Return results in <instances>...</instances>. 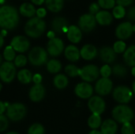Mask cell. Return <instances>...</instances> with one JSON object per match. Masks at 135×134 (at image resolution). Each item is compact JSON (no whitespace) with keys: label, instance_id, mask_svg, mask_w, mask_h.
<instances>
[{"label":"cell","instance_id":"57","mask_svg":"<svg viewBox=\"0 0 135 134\" xmlns=\"http://www.w3.org/2000/svg\"><path fill=\"white\" fill-rule=\"evenodd\" d=\"M5 2V0H0V4H2Z\"/></svg>","mask_w":135,"mask_h":134},{"label":"cell","instance_id":"49","mask_svg":"<svg viewBox=\"0 0 135 134\" xmlns=\"http://www.w3.org/2000/svg\"><path fill=\"white\" fill-rule=\"evenodd\" d=\"M89 134H102L100 130H92Z\"/></svg>","mask_w":135,"mask_h":134},{"label":"cell","instance_id":"42","mask_svg":"<svg viewBox=\"0 0 135 134\" xmlns=\"http://www.w3.org/2000/svg\"><path fill=\"white\" fill-rule=\"evenodd\" d=\"M100 6L98 5V3L97 2H93L92 4H90L89 7V13L93 14V15H96L99 11H100Z\"/></svg>","mask_w":135,"mask_h":134},{"label":"cell","instance_id":"13","mask_svg":"<svg viewBox=\"0 0 135 134\" xmlns=\"http://www.w3.org/2000/svg\"><path fill=\"white\" fill-rule=\"evenodd\" d=\"M133 24L129 21L120 23L115 28V36L119 40L129 39L133 34Z\"/></svg>","mask_w":135,"mask_h":134},{"label":"cell","instance_id":"8","mask_svg":"<svg viewBox=\"0 0 135 134\" xmlns=\"http://www.w3.org/2000/svg\"><path fill=\"white\" fill-rule=\"evenodd\" d=\"M97 21L95 15L91 13H85L81 15L78 20V27L82 32H90L93 31L97 26Z\"/></svg>","mask_w":135,"mask_h":134},{"label":"cell","instance_id":"53","mask_svg":"<svg viewBox=\"0 0 135 134\" xmlns=\"http://www.w3.org/2000/svg\"><path fill=\"white\" fill-rule=\"evenodd\" d=\"M132 91H133L134 94H135V81L133 82V84H132Z\"/></svg>","mask_w":135,"mask_h":134},{"label":"cell","instance_id":"32","mask_svg":"<svg viewBox=\"0 0 135 134\" xmlns=\"http://www.w3.org/2000/svg\"><path fill=\"white\" fill-rule=\"evenodd\" d=\"M79 71H80V68H78L77 66L73 64H69L65 67V72L66 75L70 77H75L79 76Z\"/></svg>","mask_w":135,"mask_h":134},{"label":"cell","instance_id":"40","mask_svg":"<svg viewBox=\"0 0 135 134\" xmlns=\"http://www.w3.org/2000/svg\"><path fill=\"white\" fill-rule=\"evenodd\" d=\"M14 63H15V66H17V67H22L26 65L27 63V58H25V56L22 55V54H20V55H17L15 59H14Z\"/></svg>","mask_w":135,"mask_h":134},{"label":"cell","instance_id":"41","mask_svg":"<svg viewBox=\"0 0 135 134\" xmlns=\"http://www.w3.org/2000/svg\"><path fill=\"white\" fill-rule=\"evenodd\" d=\"M9 125V122L7 118L3 115H0V132H3L5 131Z\"/></svg>","mask_w":135,"mask_h":134},{"label":"cell","instance_id":"31","mask_svg":"<svg viewBox=\"0 0 135 134\" xmlns=\"http://www.w3.org/2000/svg\"><path fill=\"white\" fill-rule=\"evenodd\" d=\"M47 69L51 73H57L62 69L61 62L57 59H51L47 63Z\"/></svg>","mask_w":135,"mask_h":134},{"label":"cell","instance_id":"12","mask_svg":"<svg viewBox=\"0 0 135 134\" xmlns=\"http://www.w3.org/2000/svg\"><path fill=\"white\" fill-rule=\"evenodd\" d=\"M93 92L94 88L92 86V85L90 83L85 81L78 83L74 88V92L76 96L83 100L90 99L93 96Z\"/></svg>","mask_w":135,"mask_h":134},{"label":"cell","instance_id":"21","mask_svg":"<svg viewBox=\"0 0 135 134\" xmlns=\"http://www.w3.org/2000/svg\"><path fill=\"white\" fill-rule=\"evenodd\" d=\"M118 131V124L112 118H108L102 122L100 132L102 134H116Z\"/></svg>","mask_w":135,"mask_h":134},{"label":"cell","instance_id":"43","mask_svg":"<svg viewBox=\"0 0 135 134\" xmlns=\"http://www.w3.org/2000/svg\"><path fill=\"white\" fill-rule=\"evenodd\" d=\"M127 17L129 20L132 21H135V6L131 7L127 13Z\"/></svg>","mask_w":135,"mask_h":134},{"label":"cell","instance_id":"28","mask_svg":"<svg viewBox=\"0 0 135 134\" xmlns=\"http://www.w3.org/2000/svg\"><path fill=\"white\" fill-rule=\"evenodd\" d=\"M102 118L99 115L92 114L88 118V126L92 130H98L102 125Z\"/></svg>","mask_w":135,"mask_h":134},{"label":"cell","instance_id":"50","mask_svg":"<svg viewBox=\"0 0 135 134\" xmlns=\"http://www.w3.org/2000/svg\"><path fill=\"white\" fill-rule=\"evenodd\" d=\"M47 36L50 38V39H53V38H55V32H54L53 31H51V32H49L47 33Z\"/></svg>","mask_w":135,"mask_h":134},{"label":"cell","instance_id":"3","mask_svg":"<svg viewBox=\"0 0 135 134\" xmlns=\"http://www.w3.org/2000/svg\"><path fill=\"white\" fill-rule=\"evenodd\" d=\"M46 29V23L44 20L39 17L31 18L25 26V33L32 38L40 37Z\"/></svg>","mask_w":135,"mask_h":134},{"label":"cell","instance_id":"25","mask_svg":"<svg viewBox=\"0 0 135 134\" xmlns=\"http://www.w3.org/2000/svg\"><path fill=\"white\" fill-rule=\"evenodd\" d=\"M19 11L22 16H25L27 17H33L36 12L34 6L28 2H25V3L21 4L19 8Z\"/></svg>","mask_w":135,"mask_h":134},{"label":"cell","instance_id":"5","mask_svg":"<svg viewBox=\"0 0 135 134\" xmlns=\"http://www.w3.org/2000/svg\"><path fill=\"white\" fill-rule=\"evenodd\" d=\"M100 76V69L93 64H88L80 69L79 77L85 82H93L98 79Z\"/></svg>","mask_w":135,"mask_h":134},{"label":"cell","instance_id":"39","mask_svg":"<svg viewBox=\"0 0 135 134\" xmlns=\"http://www.w3.org/2000/svg\"><path fill=\"white\" fill-rule=\"evenodd\" d=\"M121 133L122 134H134L135 128L131 124V122L125 123L123 125L121 128Z\"/></svg>","mask_w":135,"mask_h":134},{"label":"cell","instance_id":"22","mask_svg":"<svg viewBox=\"0 0 135 134\" xmlns=\"http://www.w3.org/2000/svg\"><path fill=\"white\" fill-rule=\"evenodd\" d=\"M96 21L100 25L106 26L112 24L113 21L112 14L108 10H100L96 15Z\"/></svg>","mask_w":135,"mask_h":134},{"label":"cell","instance_id":"11","mask_svg":"<svg viewBox=\"0 0 135 134\" xmlns=\"http://www.w3.org/2000/svg\"><path fill=\"white\" fill-rule=\"evenodd\" d=\"M16 76V68L10 62H6L0 66V78L5 83H10Z\"/></svg>","mask_w":135,"mask_h":134},{"label":"cell","instance_id":"37","mask_svg":"<svg viewBox=\"0 0 135 134\" xmlns=\"http://www.w3.org/2000/svg\"><path fill=\"white\" fill-rule=\"evenodd\" d=\"M28 134H44V128L40 124H33L29 127Z\"/></svg>","mask_w":135,"mask_h":134},{"label":"cell","instance_id":"44","mask_svg":"<svg viewBox=\"0 0 135 134\" xmlns=\"http://www.w3.org/2000/svg\"><path fill=\"white\" fill-rule=\"evenodd\" d=\"M134 0H115V2L119 5V6H122L123 7L125 6H131Z\"/></svg>","mask_w":135,"mask_h":134},{"label":"cell","instance_id":"27","mask_svg":"<svg viewBox=\"0 0 135 134\" xmlns=\"http://www.w3.org/2000/svg\"><path fill=\"white\" fill-rule=\"evenodd\" d=\"M53 83L55 88H57L58 89H64L67 87L69 84V80L66 75L58 74L54 77Z\"/></svg>","mask_w":135,"mask_h":134},{"label":"cell","instance_id":"23","mask_svg":"<svg viewBox=\"0 0 135 134\" xmlns=\"http://www.w3.org/2000/svg\"><path fill=\"white\" fill-rule=\"evenodd\" d=\"M64 54L66 59L72 62H78L81 58L80 50L75 45L72 44L66 47V49L64 50Z\"/></svg>","mask_w":135,"mask_h":134},{"label":"cell","instance_id":"33","mask_svg":"<svg viewBox=\"0 0 135 134\" xmlns=\"http://www.w3.org/2000/svg\"><path fill=\"white\" fill-rule=\"evenodd\" d=\"M112 14L113 17H115L116 19H122L123 17H125V15L127 14V12H126L125 7L117 5L113 8Z\"/></svg>","mask_w":135,"mask_h":134},{"label":"cell","instance_id":"9","mask_svg":"<svg viewBox=\"0 0 135 134\" xmlns=\"http://www.w3.org/2000/svg\"><path fill=\"white\" fill-rule=\"evenodd\" d=\"M95 92L100 96H106L113 91V82L110 78L101 77L95 85Z\"/></svg>","mask_w":135,"mask_h":134},{"label":"cell","instance_id":"45","mask_svg":"<svg viewBox=\"0 0 135 134\" xmlns=\"http://www.w3.org/2000/svg\"><path fill=\"white\" fill-rule=\"evenodd\" d=\"M36 15H37V17L42 19L43 17H44L46 16L47 11H46V9H45L44 8H39V9L36 10Z\"/></svg>","mask_w":135,"mask_h":134},{"label":"cell","instance_id":"46","mask_svg":"<svg viewBox=\"0 0 135 134\" xmlns=\"http://www.w3.org/2000/svg\"><path fill=\"white\" fill-rule=\"evenodd\" d=\"M32 81H34V83H35L36 85L40 84L41 81H42V76H41L40 74H39V73L35 74V75L32 77Z\"/></svg>","mask_w":135,"mask_h":134},{"label":"cell","instance_id":"7","mask_svg":"<svg viewBox=\"0 0 135 134\" xmlns=\"http://www.w3.org/2000/svg\"><path fill=\"white\" fill-rule=\"evenodd\" d=\"M6 113L8 118L10 120L13 122L20 121L22 118H24V117L26 115V107L22 103H13L9 105V107H7Z\"/></svg>","mask_w":135,"mask_h":134},{"label":"cell","instance_id":"2","mask_svg":"<svg viewBox=\"0 0 135 134\" xmlns=\"http://www.w3.org/2000/svg\"><path fill=\"white\" fill-rule=\"evenodd\" d=\"M112 115L113 119L122 125L131 121L134 118V112L133 109L127 104H119L115 107L112 111Z\"/></svg>","mask_w":135,"mask_h":134},{"label":"cell","instance_id":"19","mask_svg":"<svg viewBox=\"0 0 135 134\" xmlns=\"http://www.w3.org/2000/svg\"><path fill=\"white\" fill-rule=\"evenodd\" d=\"M45 96V88L41 84L35 85L29 92V98L33 102H39L44 99Z\"/></svg>","mask_w":135,"mask_h":134},{"label":"cell","instance_id":"17","mask_svg":"<svg viewBox=\"0 0 135 134\" xmlns=\"http://www.w3.org/2000/svg\"><path fill=\"white\" fill-rule=\"evenodd\" d=\"M80 54L83 59L91 61L97 56L98 51L94 45L88 43L81 47V49L80 50Z\"/></svg>","mask_w":135,"mask_h":134},{"label":"cell","instance_id":"34","mask_svg":"<svg viewBox=\"0 0 135 134\" xmlns=\"http://www.w3.org/2000/svg\"><path fill=\"white\" fill-rule=\"evenodd\" d=\"M112 48L116 54H123L127 50V44L123 40L119 39L118 41L114 43Z\"/></svg>","mask_w":135,"mask_h":134},{"label":"cell","instance_id":"47","mask_svg":"<svg viewBox=\"0 0 135 134\" xmlns=\"http://www.w3.org/2000/svg\"><path fill=\"white\" fill-rule=\"evenodd\" d=\"M8 107L9 105L7 103H4L3 102L0 101V115H2L6 111V108H7Z\"/></svg>","mask_w":135,"mask_h":134},{"label":"cell","instance_id":"58","mask_svg":"<svg viewBox=\"0 0 135 134\" xmlns=\"http://www.w3.org/2000/svg\"><path fill=\"white\" fill-rule=\"evenodd\" d=\"M1 62H2V56L0 54V64H1Z\"/></svg>","mask_w":135,"mask_h":134},{"label":"cell","instance_id":"38","mask_svg":"<svg viewBox=\"0 0 135 134\" xmlns=\"http://www.w3.org/2000/svg\"><path fill=\"white\" fill-rule=\"evenodd\" d=\"M112 73V67H111L109 65H108V64L104 65V66L100 69V75H101L102 77L109 78V77L111 76Z\"/></svg>","mask_w":135,"mask_h":134},{"label":"cell","instance_id":"54","mask_svg":"<svg viewBox=\"0 0 135 134\" xmlns=\"http://www.w3.org/2000/svg\"><path fill=\"white\" fill-rule=\"evenodd\" d=\"M131 74L135 77V66L134 67H132V69H131Z\"/></svg>","mask_w":135,"mask_h":134},{"label":"cell","instance_id":"52","mask_svg":"<svg viewBox=\"0 0 135 134\" xmlns=\"http://www.w3.org/2000/svg\"><path fill=\"white\" fill-rule=\"evenodd\" d=\"M2 36H5L6 35V29H3V30H2V32H1V33H0Z\"/></svg>","mask_w":135,"mask_h":134},{"label":"cell","instance_id":"1","mask_svg":"<svg viewBox=\"0 0 135 134\" xmlns=\"http://www.w3.org/2000/svg\"><path fill=\"white\" fill-rule=\"evenodd\" d=\"M19 22L17 10L10 6L0 7V27L5 29H13Z\"/></svg>","mask_w":135,"mask_h":134},{"label":"cell","instance_id":"29","mask_svg":"<svg viewBox=\"0 0 135 134\" xmlns=\"http://www.w3.org/2000/svg\"><path fill=\"white\" fill-rule=\"evenodd\" d=\"M112 69V74L119 78H124L127 77L128 73V70L127 67L122 64H115L113 66Z\"/></svg>","mask_w":135,"mask_h":134},{"label":"cell","instance_id":"10","mask_svg":"<svg viewBox=\"0 0 135 134\" xmlns=\"http://www.w3.org/2000/svg\"><path fill=\"white\" fill-rule=\"evenodd\" d=\"M88 107L92 114L100 115L106 109V103L100 96H93L88 101Z\"/></svg>","mask_w":135,"mask_h":134},{"label":"cell","instance_id":"16","mask_svg":"<svg viewBox=\"0 0 135 134\" xmlns=\"http://www.w3.org/2000/svg\"><path fill=\"white\" fill-rule=\"evenodd\" d=\"M98 53H99V57L100 60L108 65L113 63L116 59L117 54L114 51L113 48L111 47H108V46L103 47L100 48Z\"/></svg>","mask_w":135,"mask_h":134},{"label":"cell","instance_id":"20","mask_svg":"<svg viewBox=\"0 0 135 134\" xmlns=\"http://www.w3.org/2000/svg\"><path fill=\"white\" fill-rule=\"evenodd\" d=\"M51 27H52L53 32L56 33L66 32L69 28L66 19L62 17H55L51 22Z\"/></svg>","mask_w":135,"mask_h":134},{"label":"cell","instance_id":"6","mask_svg":"<svg viewBox=\"0 0 135 134\" xmlns=\"http://www.w3.org/2000/svg\"><path fill=\"white\" fill-rule=\"evenodd\" d=\"M28 60L33 66H42L47 61V53L43 47H36L29 52Z\"/></svg>","mask_w":135,"mask_h":134},{"label":"cell","instance_id":"56","mask_svg":"<svg viewBox=\"0 0 135 134\" xmlns=\"http://www.w3.org/2000/svg\"><path fill=\"white\" fill-rule=\"evenodd\" d=\"M133 31H134V32H135V24H133Z\"/></svg>","mask_w":135,"mask_h":134},{"label":"cell","instance_id":"48","mask_svg":"<svg viewBox=\"0 0 135 134\" xmlns=\"http://www.w3.org/2000/svg\"><path fill=\"white\" fill-rule=\"evenodd\" d=\"M31 2H32L33 4L40 6V5H42V4L45 2V0H31Z\"/></svg>","mask_w":135,"mask_h":134},{"label":"cell","instance_id":"51","mask_svg":"<svg viewBox=\"0 0 135 134\" xmlns=\"http://www.w3.org/2000/svg\"><path fill=\"white\" fill-rule=\"evenodd\" d=\"M3 43H4V39H3V36L0 34V48L2 47Z\"/></svg>","mask_w":135,"mask_h":134},{"label":"cell","instance_id":"18","mask_svg":"<svg viewBox=\"0 0 135 134\" xmlns=\"http://www.w3.org/2000/svg\"><path fill=\"white\" fill-rule=\"evenodd\" d=\"M66 36L71 43H78L82 39V31L77 25H70L67 29Z\"/></svg>","mask_w":135,"mask_h":134},{"label":"cell","instance_id":"30","mask_svg":"<svg viewBox=\"0 0 135 134\" xmlns=\"http://www.w3.org/2000/svg\"><path fill=\"white\" fill-rule=\"evenodd\" d=\"M18 81L22 84H28L32 79L31 72L28 70H21L17 73Z\"/></svg>","mask_w":135,"mask_h":134},{"label":"cell","instance_id":"55","mask_svg":"<svg viewBox=\"0 0 135 134\" xmlns=\"http://www.w3.org/2000/svg\"><path fill=\"white\" fill-rule=\"evenodd\" d=\"M6 134H18L17 133H16V132H9V133H8Z\"/></svg>","mask_w":135,"mask_h":134},{"label":"cell","instance_id":"26","mask_svg":"<svg viewBox=\"0 0 135 134\" xmlns=\"http://www.w3.org/2000/svg\"><path fill=\"white\" fill-rule=\"evenodd\" d=\"M45 3L50 11L58 13L63 8L64 0H45Z\"/></svg>","mask_w":135,"mask_h":134},{"label":"cell","instance_id":"36","mask_svg":"<svg viewBox=\"0 0 135 134\" xmlns=\"http://www.w3.org/2000/svg\"><path fill=\"white\" fill-rule=\"evenodd\" d=\"M98 5L104 9H110L115 6V0H98Z\"/></svg>","mask_w":135,"mask_h":134},{"label":"cell","instance_id":"14","mask_svg":"<svg viewBox=\"0 0 135 134\" xmlns=\"http://www.w3.org/2000/svg\"><path fill=\"white\" fill-rule=\"evenodd\" d=\"M64 51L63 41L59 38H53L47 43V52L51 56L56 57L60 55Z\"/></svg>","mask_w":135,"mask_h":134},{"label":"cell","instance_id":"59","mask_svg":"<svg viewBox=\"0 0 135 134\" xmlns=\"http://www.w3.org/2000/svg\"><path fill=\"white\" fill-rule=\"evenodd\" d=\"M1 89H2V85H1V83H0V91H1Z\"/></svg>","mask_w":135,"mask_h":134},{"label":"cell","instance_id":"4","mask_svg":"<svg viewBox=\"0 0 135 134\" xmlns=\"http://www.w3.org/2000/svg\"><path fill=\"white\" fill-rule=\"evenodd\" d=\"M113 99L119 104H127L130 103L134 96L132 89L125 85H119L113 88Z\"/></svg>","mask_w":135,"mask_h":134},{"label":"cell","instance_id":"60","mask_svg":"<svg viewBox=\"0 0 135 134\" xmlns=\"http://www.w3.org/2000/svg\"><path fill=\"white\" fill-rule=\"evenodd\" d=\"M134 128H135V126H134Z\"/></svg>","mask_w":135,"mask_h":134},{"label":"cell","instance_id":"24","mask_svg":"<svg viewBox=\"0 0 135 134\" xmlns=\"http://www.w3.org/2000/svg\"><path fill=\"white\" fill-rule=\"evenodd\" d=\"M123 59L125 63L131 67L135 66V45H131L127 48L123 53Z\"/></svg>","mask_w":135,"mask_h":134},{"label":"cell","instance_id":"15","mask_svg":"<svg viewBox=\"0 0 135 134\" xmlns=\"http://www.w3.org/2000/svg\"><path fill=\"white\" fill-rule=\"evenodd\" d=\"M10 46L13 48L15 51L22 53L28 50L30 47V43L26 37L23 36H17L13 37L11 40Z\"/></svg>","mask_w":135,"mask_h":134},{"label":"cell","instance_id":"35","mask_svg":"<svg viewBox=\"0 0 135 134\" xmlns=\"http://www.w3.org/2000/svg\"><path fill=\"white\" fill-rule=\"evenodd\" d=\"M3 56L6 61H8V62L13 61L16 58L15 57V51L13 50V48L11 46H7L4 50Z\"/></svg>","mask_w":135,"mask_h":134}]
</instances>
